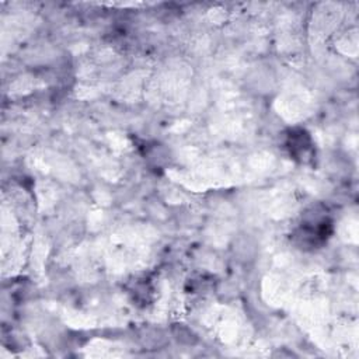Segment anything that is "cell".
I'll return each instance as SVG.
<instances>
[{
  "label": "cell",
  "mask_w": 359,
  "mask_h": 359,
  "mask_svg": "<svg viewBox=\"0 0 359 359\" xmlns=\"http://www.w3.org/2000/svg\"><path fill=\"white\" fill-rule=\"evenodd\" d=\"M330 233H331L330 219L325 216L321 217L316 215L314 217H310L309 220H306V223H303L299 227L297 237L302 240L303 245L317 247L327 240Z\"/></svg>",
  "instance_id": "1"
},
{
  "label": "cell",
  "mask_w": 359,
  "mask_h": 359,
  "mask_svg": "<svg viewBox=\"0 0 359 359\" xmlns=\"http://www.w3.org/2000/svg\"><path fill=\"white\" fill-rule=\"evenodd\" d=\"M285 147L294 160L306 163L309 158H311L313 142L304 129H290L286 136Z\"/></svg>",
  "instance_id": "2"
}]
</instances>
